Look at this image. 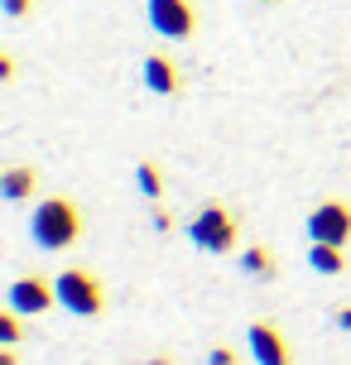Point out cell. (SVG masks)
Returning a JSON list of instances; mask_svg holds the SVG:
<instances>
[{"mask_svg":"<svg viewBox=\"0 0 351 365\" xmlns=\"http://www.w3.org/2000/svg\"><path fill=\"white\" fill-rule=\"evenodd\" d=\"M207 365H240V356L231 346H212L207 351Z\"/></svg>","mask_w":351,"mask_h":365,"instance_id":"obj_15","label":"cell"},{"mask_svg":"<svg viewBox=\"0 0 351 365\" xmlns=\"http://www.w3.org/2000/svg\"><path fill=\"white\" fill-rule=\"evenodd\" d=\"M265 5H270V0H265Z\"/></svg>","mask_w":351,"mask_h":365,"instance_id":"obj_19","label":"cell"},{"mask_svg":"<svg viewBox=\"0 0 351 365\" xmlns=\"http://www.w3.org/2000/svg\"><path fill=\"white\" fill-rule=\"evenodd\" d=\"M245 341H250L255 365H294V351H289L284 331H279L270 317H255V322H250V331H245Z\"/></svg>","mask_w":351,"mask_h":365,"instance_id":"obj_7","label":"cell"},{"mask_svg":"<svg viewBox=\"0 0 351 365\" xmlns=\"http://www.w3.org/2000/svg\"><path fill=\"white\" fill-rule=\"evenodd\" d=\"M149 24H154V34L173 38V43H183V38L198 34V5L193 0H149Z\"/></svg>","mask_w":351,"mask_h":365,"instance_id":"obj_5","label":"cell"},{"mask_svg":"<svg viewBox=\"0 0 351 365\" xmlns=\"http://www.w3.org/2000/svg\"><path fill=\"white\" fill-rule=\"evenodd\" d=\"M0 197L5 202H34L39 197V168H29V164H10L5 168V178H0Z\"/></svg>","mask_w":351,"mask_h":365,"instance_id":"obj_9","label":"cell"},{"mask_svg":"<svg viewBox=\"0 0 351 365\" xmlns=\"http://www.w3.org/2000/svg\"><path fill=\"white\" fill-rule=\"evenodd\" d=\"M308 264H313L317 274H347V245L313 240V245H308Z\"/></svg>","mask_w":351,"mask_h":365,"instance_id":"obj_10","label":"cell"},{"mask_svg":"<svg viewBox=\"0 0 351 365\" xmlns=\"http://www.w3.org/2000/svg\"><path fill=\"white\" fill-rule=\"evenodd\" d=\"M0 365H19V356H15L10 346H5V351H0Z\"/></svg>","mask_w":351,"mask_h":365,"instance_id":"obj_17","label":"cell"},{"mask_svg":"<svg viewBox=\"0 0 351 365\" xmlns=\"http://www.w3.org/2000/svg\"><path fill=\"white\" fill-rule=\"evenodd\" d=\"M332 322L342 331H351V303H337V308H332Z\"/></svg>","mask_w":351,"mask_h":365,"instance_id":"obj_16","label":"cell"},{"mask_svg":"<svg viewBox=\"0 0 351 365\" xmlns=\"http://www.w3.org/2000/svg\"><path fill=\"white\" fill-rule=\"evenodd\" d=\"M34 5H39V0H0V10H5L10 19H29V15H34Z\"/></svg>","mask_w":351,"mask_h":365,"instance_id":"obj_14","label":"cell"},{"mask_svg":"<svg viewBox=\"0 0 351 365\" xmlns=\"http://www.w3.org/2000/svg\"><path fill=\"white\" fill-rule=\"evenodd\" d=\"M58 303V279H44V274H19L10 284V308L24 312V317H44V312Z\"/></svg>","mask_w":351,"mask_h":365,"instance_id":"obj_6","label":"cell"},{"mask_svg":"<svg viewBox=\"0 0 351 365\" xmlns=\"http://www.w3.org/2000/svg\"><path fill=\"white\" fill-rule=\"evenodd\" d=\"M188 236H193V245L207 250V255H231L240 245V221L226 202H203V212L188 221Z\"/></svg>","mask_w":351,"mask_h":365,"instance_id":"obj_2","label":"cell"},{"mask_svg":"<svg viewBox=\"0 0 351 365\" xmlns=\"http://www.w3.org/2000/svg\"><path fill=\"white\" fill-rule=\"evenodd\" d=\"M308 240L327 245H351V202L347 197H322L308 212Z\"/></svg>","mask_w":351,"mask_h":365,"instance_id":"obj_4","label":"cell"},{"mask_svg":"<svg viewBox=\"0 0 351 365\" xmlns=\"http://www.w3.org/2000/svg\"><path fill=\"white\" fill-rule=\"evenodd\" d=\"M58 308H68L73 317H101L106 312V284L82 264H68L58 274Z\"/></svg>","mask_w":351,"mask_h":365,"instance_id":"obj_3","label":"cell"},{"mask_svg":"<svg viewBox=\"0 0 351 365\" xmlns=\"http://www.w3.org/2000/svg\"><path fill=\"white\" fill-rule=\"evenodd\" d=\"M0 341L5 346H15V341H24V312H0Z\"/></svg>","mask_w":351,"mask_h":365,"instance_id":"obj_13","label":"cell"},{"mask_svg":"<svg viewBox=\"0 0 351 365\" xmlns=\"http://www.w3.org/2000/svg\"><path fill=\"white\" fill-rule=\"evenodd\" d=\"M135 182H140V192H145L149 202L164 197V168L154 164V159H140V164H135Z\"/></svg>","mask_w":351,"mask_h":365,"instance_id":"obj_12","label":"cell"},{"mask_svg":"<svg viewBox=\"0 0 351 365\" xmlns=\"http://www.w3.org/2000/svg\"><path fill=\"white\" fill-rule=\"evenodd\" d=\"M240 269L255 274V279H275V274H279V259L270 255V245H245V250H240Z\"/></svg>","mask_w":351,"mask_h":365,"instance_id":"obj_11","label":"cell"},{"mask_svg":"<svg viewBox=\"0 0 351 365\" xmlns=\"http://www.w3.org/2000/svg\"><path fill=\"white\" fill-rule=\"evenodd\" d=\"M29 231H34V240L44 250H73L77 240H82V231H87V221H82V207H77L73 197L54 192V197H44L34 207Z\"/></svg>","mask_w":351,"mask_h":365,"instance_id":"obj_1","label":"cell"},{"mask_svg":"<svg viewBox=\"0 0 351 365\" xmlns=\"http://www.w3.org/2000/svg\"><path fill=\"white\" fill-rule=\"evenodd\" d=\"M149 365H173V361H168V356H154V361H149Z\"/></svg>","mask_w":351,"mask_h":365,"instance_id":"obj_18","label":"cell"},{"mask_svg":"<svg viewBox=\"0 0 351 365\" xmlns=\"http://www.w3.org/2000/svg\"><path fill=\"white\" fill-rule=\"evenodd\" d=\"M145 87L154 96H178L183 91V73H178V63L164 53H149L145 58Z\"/></svg>","mask_w":351,"mask_h":365,"instance_id":"obj_8","label":"cell"}]
</instances>
